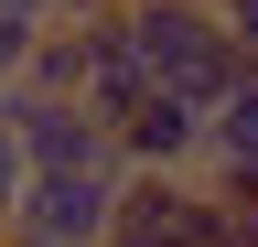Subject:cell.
<instances>
[{"label": "cell", "mask_w": 258, "mask_h": 247, "mask_svg": "<svg viewBox=\"0 0 258 247\" xmlns=\"http://www.w3.org/2000/svg\"><path fill=\"white\" fill-rule=\"evenodd\" d=\"M108 140H118V172H205V108L161 97V86H140L108 118Z\"/></svg>", "instance_id": "obj_4"}, {"label": "cell", "mask_w": 258, "mask_h": 247, "mask_svg": "<svg viewBox=\"0 0 258 247\" xmlns=\"http://www.w3.org/2000/svg\"><path fill=\"white\" fill-rule=\"evenodd\" d=\"M215 22H226V43H237V65H258V0H215Z\"/></svg>", "instance_id": "obj_8"}, {"label": "cell", "mask_w": 258, "mask_h": 247, "mask_svg": "<svg viewBox=\"0 0 258 247\" xmlns=\"http://www.w3.org/2000/svg\"><path fill=\"white\" fill-rule=\"evenodd\" d=\"M0 118H11V140H22V161H32V172H118L108 118H97V108H76V97L0 86Z\"/></svg>", "instance_id": "obj_2"}, {"label": "cell", "mask_w": 258, "mask_h": 247, "mask_svg": "<svg viewBox=\"0 0 258 247\" xmlns=\"http://www.w3.org/2000/svg\"><path fill=\"white\" fill-rule=\"evenodd\" d=\"M108 22H118L140 86H161V97L215 108L226 86H237V43H226V22L205 11V0H108Z\"/></svg>", "instance_id": "obj_1"}, {"label": "cell", "mask_w": 258, "mask_h": 247, "mask_svg": "<svg viewBox=\"0 0 258 247\" xmlns=\"http://www.w3.org/2000/svg\"><path fill=\"white\" fill-rule=\"evenodd\" d=\"M108 204H118V172H32L11 226H0V247H97Z\"/></svg>", "instance_id": "obj_3"}, {"label": "cell", "mask_w": 258, "mask_h": 247, "mask_svg": "<svg viewBox=\"0 0 258 247\" xmlns=\"http://www.w3.org/2000/svg\"><path fill=\"white\" fill-rule=\"evenodd\" d=\"M205 11H215V0H205Z\"/></svg>", "instance_id": "obj_9"}, {"label": "cell", "mask_w": 258, "mask_h": 247, "mask_svg": "<svg viewBox=\"0 0 258 247\" xmlns=\"http://www.w3.org/2000/svg\"><path fill=\"white\" fill-rule=\"evenodd\" d=\"M32 33H43V22H32V11H11V0H0V86L22 75V54H32Z\"/></svg>", "instance_id": "obj_6"}, {"label": "cell", "mask_w": 258, "mask_h": 247, "mask_svg": "<svg viewBox=\"0 0 258 247\" xmlns=\"http://www.w3.org/2000/svg\"><path fill=\"white\" fill-rule=\"evenodd\" d=\"M205 172H258V65H237V86L205 108Z\"/></svg>", "instance_id": "obj_5"}, {"label": "cell", "mask_w": 258, "mask_h": 247, "mask_svg": "<svg viewBox=\"0 0 258 247\" xmlns=\"http://www.w3.org/2000/svg\"><path fill=\"white\" fill-rule=\"evenodd\" d=\"M22 183H32V161H22V140H11V118H0V226H11V204H22Z\"/></svg>", "instance_id": "obj_7"}]
</instances>
